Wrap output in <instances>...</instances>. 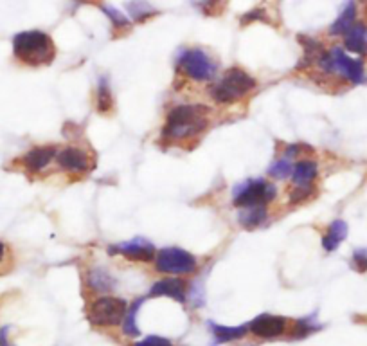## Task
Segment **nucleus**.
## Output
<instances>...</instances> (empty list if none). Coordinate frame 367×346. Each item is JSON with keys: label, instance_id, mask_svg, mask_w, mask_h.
Here are the masks:
<instances>
[{"label": "nucleus", "instance_id": "f257e3e1", "mask_svg": "<svg viewBox=\"0 0 367 346\" xmlns=\"http://www.w3.org/2000/svg\"><path fill=\"white\" fill-rule=\"evenodd\" d=\"M209 127V108L191 103V105H177L168 112L162 137L169 143L189 141Z\"/></svg>", "mask_w": 367, "mask_h": 346}, {"label": "nucleus", "instance_id": "f03ea898", "mask_svg": "<svg viewBox=\"0 0 367 346\" xmlns=\"http://www.w3.org/2000/svg\"><path fill=\"white\" fill-rule=\"evenodd\" d=\"M13 53L22 64L47 65L56 56V47L44 31H24L13 38Z\"/></svg>", "mask_w": 367, "mask_h": 346}, {"label": "nucleus", "instance_id": "7ed1b4c3", "mask_svg": "<svg viewBox=\"0 0 367 346\" xmlns=\"http://www.w3.org/2000/svg\"><path fill=\"white\" fill-rule=\"evenodd\" d=\"M315 65L324 76H340L353 85H360L366 82V69H364L362 60L351 58L342 47H333L329 51L324 49Z\"/></svg>", "mask_w": 367, "mask_h": 346}, {"label": "nucleus", "instance_id": "20e7f679", "mask_svg": "<svg viewBox=\"0 0 367 346\" xmlns=\"http://www.w3.org/2000/svg\"><path fill=\"white\" fill-rule=\"evenodd\" d=\"M256 79L251 74L240 67H231L222 78L214 83L211 90V98L218 105H232V103L242 101L249 94L256 88Z\"/></svg>", "mask_w": 367, "mask_h": 346}, {"label": "nucleus", "instance_id": "39448f33", "mask_svg": "<svg viewBox=\"0 0 367 346\" xmlns=\"http://www.w3.org/2000/svg\"><path fill=\"white\" fill-rule=\"evenodd\" d=\"M179 73L193 82H211L216 76V62L203 49H184L177 60Z\"/></svg>", "mask_w": 367, "mask_h": 346}, {"label": "nucleus", "instance_id": "423d86ee", "mask_svg": "<svg viewBox=\"0 0 367 346\" xmlns=\"http://www.w3.org/2000/svg\"><path fill=\"white\" fill-rule=\"evenodd\" d=\"M277 191L275 186L265 179H249V181L238 184L232 190V200L236 208H256V206L270 204L275 199Z\"/></svg>", "mask_w": 367, "mask_h": 346}, {"label": "nucleus", "instance_id": "0eeeda50", "mask_svg": "<svg viewBox=\"0 0 367 346\" xmlns=\"http://www.w3.org/2000/svg\"><path fill=\"white\" fill-rule=\"evenodd\" d=\"M128 310L125 299L116 296H99L88 307V321L96 327H117Z\"/></svg>", "mask_w": 367, "mask_h": 346}, {"label": "nucleus", "instance_id": "6e6552de", "mask_svg": "<svg viewBox=\"0 0 367 346\" xmlns=\"http://www.w3.org/2000/svg\"><path fill=\"white\" fill-rule=\"evenodd\" d=\"M197 267H199L197 258L180 247L160 249L159 253L155 254V269L162 274L188 276V274H193Z\"/></svg>", "mask_w": 367, "mask_h": 346}, {"label": "nucleus", "instance_id": "1a4fd4ad", "mask_svg": "<svg viewBox=\"0 0 367 346\" xmlns=\"http://www.w3.org/2000/svg\"><path fill=\"white\" fill-rule=\"evenodd\" d=\"M56 162H58V166L63 171L73 173V175H81V173H87L92 166V159L88 157L87 151L77 147H67V148H63L62 151H58V156H56Z\"/></svg>", "mask_w": 367, "mask_h": 346}, {"label": "nucleus", "instance_id": "9d476101", "mask_svg": "<svg viewBox=\"0 0 367 346\" xmlns=\"http://www.w3.org/2000/svg\"><path fill=\"white\" fill-rule=\"evenodd\" d=\"M108 253L121 254L131 262H142V264H148V262L155 260V247L142 238H136L131 242H126V244L110 245Z\"/></svg>", "mask_w": 367, "mask_h": 346}, {"label": "nucleus", "instance_id": "9b49d317", "mask_svg": "<svg viewBox=\"0 0 367 346\" xmlns=\"http://www.w3.org/2000/svg\"><path fill=\"white\" fill-rule=\"evenodd\" d=\"M249 330L261 339H274L285 334L286 319L281 316H272V314H261L249 325Z\"/></svg>", "mask_w": 367, "mask_h": 346}, {"label": "nucleus", "instance_id": "f8f14e48", "mask_svg": "<svg viewBox=\"0 0 367 346\" xmlns=\"http://www.w3.org/2000/svg\"><path fill=\"white\" fill-rule=\"evenodd\" d=\"M56 156H58L56 147H34L22 157V164L29 173L38 175L56 161Z\"/></svg>", "mask_w": 367, "mask_h": 346}, {"label": "nucleus", "instance_id": "ddd939ff", "mask_svg": "<svg viewBox=\"0 0 367 346\" xmlns=\"http://www.w3.org/2000/svg\"><path fill=\"white\" fill-rule=\"evenodd\" d=\"M150 296H166L175 301L184 303L188 297V285L180 278H164L153 283L150 288Z\"/></svg>", "mask_w": 367, "mask_h": 346}, {"label": "nucleus", "instance_id": "4468645a", "mask_svg": "<svg viewBox=\"0 0 367 346\" xmlns=\"http://www.w3.org/2000/svg\"><path fill=\"white\" fill-rule=\"evenodd\" d=\"M344 47L353 54L367 56V25L364 22H355L344 33Z\"/></svg>", "mask_w": 367, "mask_h": 346}, {"label": "nucleus", "instance_id": "2eb2a0df", "mask_svg": "<svg viewBox=\"0 0 367 346\" xmlns=\"http://www.w3.org/2000/svg\"><path fill=\"white\" fill-rule=\"evenodd\" d=\"M85 280H87V287L90 288L92 293H97V294L112 293L117 285L116 278H114L108 271H105V269H101V267L90 269Z\"/></svg>", "mask_w": 367, "mask_h": 346}, {"label": "nucleus", "instance_id": "dca6fc26", "mask_svg": "<svg viewBox=\"0 0 367 346\" xmlns=\"http://www.w3.org/2000/svg\"><path fill=\"white\" fill-rule=\"evenodd\" d=\"M319 175V164L314 159H301L292 171V186H314Z\"/></svg>", "mask_w": 367, "mask_h": 346}, {"label": "nucleus", "instance_id": "f3484780", "mask_svg": "<svg viewBox=\"0 0 367 346\" xmlns=\"http://www.w3.org/2000/svg\"><path fill=\"white\" fill-rule=\"evenodd\" d=\"M355 22H357V4H355L353 0H348L346 5L342 8V11H340L338 18L335 20L333 24H331V27H329V34H333V36H342Z\"/></svg>", "mask_w": 367, "mask_h": 346}, {"label": "nucleus", "instance_id": "a211bd4d", "mask_svg": "<svg viewBox=\"0 0 367 346\" xmlns=\"http://www.w3.org/2000/svg\"><path fill=\"white\" fill-rule=\"evenodd\" d=\"M346 234H348V224H346L344 220H335V222H331L326 234L322 236L324 251H328V253L335 251V249L346 240Z\"/></svg>", "mask_w": 367, "mask_h": 346}, {"label": "nucleus", "instance_id": "6ab92c4d", "mask_svg": "<svg viewBox=\"0 0 367 346\" xmlns=\"http://www.w3.org/2000/svg\"><path fill=\"white\" fill-rule=\"evenodd\" d=\"M268 213H266V206H256V208H245L240 213V224L245 230H256L266 220Z\"/></svg>", "mask_w": 367, "mask_h": 346}, {"label": "nucleus", "instance_id": "aec40b11", "mask_svg": "<svg viewBox=\"0 0 367 346\" xmlns=\"http://www.w3.org/2000/svg\"><path fill=\"white\" fill-rule=\"evenodd\" d=\"M96 107H97V110L103 114L110 112L112 107H114V98H112L110 85H108V79L105 78V76H101L99 82H97Z\"/></svg>", "mask_w": 367, "mask_h": 346}, {"label": "nucleus", "instance_id": "412c9836", "mask_svg": "<svg viewBox=\"0 0 367 346\" xmlns=\"http://www.w3.org/2000/svg\"><path fill=\"white\" fill-rule=\"evenodd\" d=\"M211 330L216 339V343H231L236 339H242L246 334V327H222V325H213L211 323Z\"/></svg>", "mask_w": 367, "mask_h": 346}, {"label": "nucleus", "instance_id": "4be33fe9", "mask_svg": "<svg viewBox=\"0 0 367 346\" xmlns=\"http://www.w3.org/2000/svg\"><path fill=\"white\" fill-rule=\"evenodd\" d=\"M140 305H142V299H136V301L131 303L128 310L125 314V319H123V332H125V336L130 337H137L140 334L139 327H137V312H139Z\"/></svg>", "mask_w": 367, "mask_h": 346}, {"label": "nucleus", "instance_id": "5701e85b", "mask_svg": "<svg viewBox=\"0 0 367 346\" xmlns=\"http://www.w3.org/2000/svg\"><path fill=\"white\" fill-rule=\"evenodd\" d=\"M128 11H130V16L136 22H144V20H148L157 13L153 5L148 4L146 0H131V2H128Z\"/></svg>", "mask_w": 367, "mask_h": 346}, {"label": "nucleus", "instance_id": "b1692460", "mask_svg": "<svg viewBox=\"0 0 367 346\" xmlns=\"http://www.w3.org/2000/svg\"><path fill=\"white\" fill-rule=\"evenodd\" d=\"M292 171H294V164H292V157L285 156L274 161L268 168V175L274 177V179H286V177L292 175Z\"/></svg>", "mask_w": 367, "mask_h": 346}, {"label": "nucleus", "instance_id": "393cba45", "mask_svg": "<svg viewBox=\"0 0 367 346\" xmlns=\"http://www.w3.org/2000/svg\"><path fill=\"white\" fill-rule=\"evenodd\" d=\"M101 11L108 16V20H110L116 29H128L130 27V18L114 5H101Z\"/></svg>", "mask_w": 367, "mask_h": 346}, {"label": "nucleus", "instance_id": "a878e982", "mask_svg": "<svg viewBox=\"0 0 367 346\" xmlns=\"http://www.w3.org/2000/svg\"><path fill=\"white\" fill-rule=\"evenodd\" d=\"M315 193V186H292L290 190V204L297 206L309 200Z\"/></svg>", "mask_w": 367, "mask_h": 346}, {"label": "nucleus", "instance_id": "bb28decb", "mask_svg": "<svg viewBox=\"0 0 367 346\" xmlns=\"http://www.w3.org/2000/svg\"><path fill=\"white\" fill-rule=\"evenodd\" d=\"M319 325H315V319L312 321V317L308 319H299V321L295 323V330H294V337H305L312 332L319 330Z\"/></svg>", "mask_w": 367, "mask_h": 346}, {"label": "nucleus", "instance_id": "cd10ccee", "mask_svg": "<svg viewBox=\"0 0 367 346\" xmlns=\"http://www.w3.org/2000/svg\"><path fill=\"white\" fill-rule=\"evenodd\" d=\"M351 264H353V267L357 269L358 273H366L367 271V251L366 249H357V251L353 253Z\"/></svg>", "mask_w": 367, "mask_h": 346}, {"label": "nucleus", "instance_id": "c85d7f7f", "mask_svg": "<svg viewBox=\"0 0 367 346\" xmlns=\"http://www.w3.org/2000/svg\"><path fill=\"white\" fill-rule=\"evenodd\" d=\"M136 346H173V345H171V341H169V339H164V337L150 336V337H146L144 341L137 343Z\"/></svg>", "mask_w": 367, "mask_h": 346}, {"label": "nucleus", "instance_id": "c756f323", "mask_svg": "<svg viewBox=\"0 0 367 346\" xmlns=\"http://www.w3.org/2000/svg\"><path fill=\"white\" fill-rule=\"evenodd\" d=\"M265 11L261 10V8H257V10H252L251 13H246L245 16L242 18L243 24H249V22H252V20H265Z\"/></svg>", "mask_w": 367, "mask_h": 346}, {"label": "nucleus", "instance_id": "7c9ffc66", "mask_svg": "<svg viewBox=\"0 0 367 346\" xmlns=\"http://www.w3.org/2000/svg\"><path fill=\"white\" fill-rule=\"evenodd\" d=\"M222 2L223 0H200V5H202L205 13H213L214 8L222 4Z\"/></svg>", "mask_w": 367, "mask_h": 346}, {"label": "nucleus", "instance_id": "2f4dec72", "mask_svg": "<svg viewBox=\"0 0 367 346\" xmlns=\"http://www.w3.org/2000/svg\"><path fill=\"white\" fill-rule=\"evenodd\" d=\"M0 346H10L8 337H5V330H0Z\"/></svg>", "mask_w": 367, "mask_h": 346}, {"label": "nucleus", "instance_id": "473e14b6", "mask_svg": "<svg viewBox=\"0 0 367 346\" xmlns=\"http://www.w3.org/2000/svg\"><path fill=\"white\" fill-rule=\"evenodd\" d=\"M5 251H8V247H5L4 244H0V262H2V260H4V256H5Z\"/></svg>", "mask_w": 367, "mask_h": 346}]
</instances>
